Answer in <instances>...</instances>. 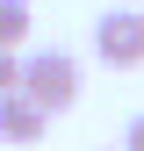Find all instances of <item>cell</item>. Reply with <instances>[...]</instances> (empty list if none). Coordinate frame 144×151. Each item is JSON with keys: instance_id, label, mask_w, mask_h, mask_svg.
Masks as SVG:
<instances>
[{"instance_id": "cell-1", "label": "cell", "mask_w": 144, "mask_h": 151, "mask_svg": "<svg viewBox=\"0 0 144 151\" xmlns=\"http://www.w3.org/2000/svg\"><path fill=\"white\" fill-rule=\"evenodd\" d=\"M79 86H86V65L72 58V50H58V43L22 50V93L43 108V115H65V108L79 101Z\"/></svg>"}, {"instance_id": "cell-2", "label": "cell", "mask_w": 144, "mask_h": 151, "mask_svg": "<svg viewBox=\"0 0 144 151\" xmlns=\"http://www.w3.org/2000/svg\"><path fill=\"white\" fill-rule=\"evenodd\" d=\"M94 58L115 65V72L144 65V7H108L101 14V22H94Z\"/></svg>"}, {"instance_id": "cell-3", "label": "cell", "mask_w": 144, "mask_h": 151, "mask_svg": "<svg viewBox=\"0 0 144 151\" xmlns=\"http://www.w3.org/2000/svg\"><path fill=\"white\" fill-rule=\"evenodd\" d=\"M43 137H50V115L29 101V93H7V101H0V144H22V151H36Z\"/></svg>"}, {"instance_id": "cell-4", "label": "cell", "mask_w": 144, "mask_h": 151, "mask_svg": "<svg viewBox=\"0 0 144 151\" xmlns=\"http://www.w3.org/2000/svg\"><path fill=\"white\" fill-rule=\"evenodd\" d=\"M36 36V14H29V0H0V50H22Z\"/></svg>"}, {"instance_id": "cell-5", "label": "cell", "mask_w": 144, "mask_h": 151, "mask_svg": "<svg viewBox=\"0 0 144 151\" xmlns=\"http://www.w3.org/2000/svg\"><path fill=\"white\" fill-rule=\"evenodd\" d=\"M22 93V50H0V101Z\"/></svg>"}, {"instance_id": "cell-6", "label": "cell", "mask_w": 144, "mask_h": 151, "mask_svg": "<svg viewBox=\"0 0 144 151\" xmlns=\"http://www.w3.org/2000/svg\"><path fill=\"white\" fill-rule=\"evenodd\" d=\"M122 151H144V115H130V129H122Z\"/></svg>"}]
</instances>
